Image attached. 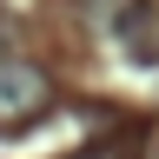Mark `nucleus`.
Here are the masks:
<instances>
[{
  "label": "nucleus",
  "mask_w": 159,
  "mask_h": 159,
  "mask_svg": "<svg viewBox=\"0 0 159 159\" xmlns=\"http://www.w3.org/2000/svg\"><path fill=\"white\" fill-rule=\"evenodd\" d=\"M47 106H53L47 66H33V60H0V133H20V126H33V119H47Z\"/></svg>",
  "instance_id": "1"
},
{
  "label": "nucleus",
  "mask_w": 159,
  "mask_h": 159,
  "mask_svg": "<svg viewBox=\"0 0 159 159\" xmlns=\"http://www.w3.org/2000/svg\"><path fill=\"white\" fill-rule=\"evenodd\" d=\"M73 159H126L119 146H86V152H73Z\"/></svg>",
  "instance_id": "2"
}]
</instances>
